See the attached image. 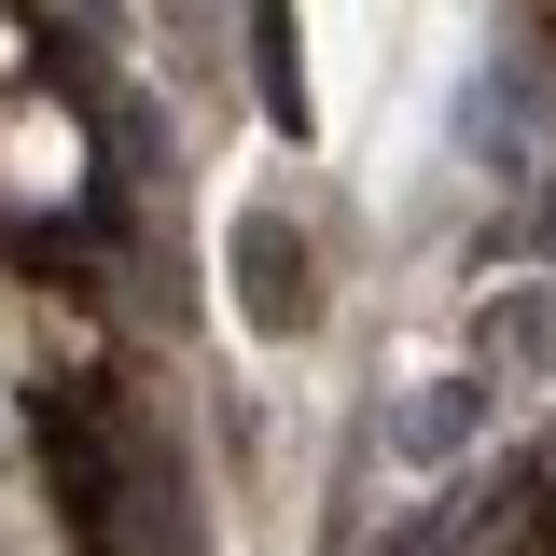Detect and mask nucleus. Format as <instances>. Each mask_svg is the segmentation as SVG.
Wrapping results in <instances>:
<instances>
[{"label":"nucleus","instance_id":"obj_1","mask_svg":"<svg viewBox=\"0 0 556 556\" xmlns=\"http://www.w3.org/2000/svg\"><path fill=\"white\" fill-rule=\"evenodd\" d=\"M306 251H292V223H278L265 237V208H237V320H251V334H292V320H306Z\"/></svg>","mask_w":556,"mask_h":556},{"label":"nucleus","instance_id":"obj_2","mask_svg":"<svg viewBox=\"0 0 556 556\" xmlns=\"http://www.w3.org/2000/svg\"><path fill=\"white\" fill-rule=\"evenodd\" d=\"M0 181H14V195H70V126L56 112H28V126L0 139Z\"/></svg>","mask_w":556,"mask_h":556},{"label":"nucleus","instance_id":"obj_3","mask_svg":"<svg viewBox=\"0 0 556 556\" xmlns=\"http://www.w3.org/2000/svg\"><path fill=\"white\" fill-rule=\"evenodd\" d=\"M0 56H14V28H0Z\"/></svg>","mask_w":556,"mask_h":556}]
</instances>
